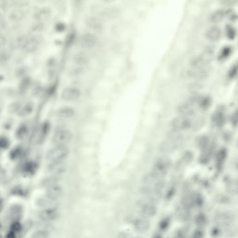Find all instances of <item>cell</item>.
Returning <instances> with one entry per match:
<instances>
[{
  "label": "cell",
  "mask_w": 238,
  "mask_h": 238,
  "mask_svg": "<svg viewBox=\"0 0 238 238\" xmlns=\"http://www.w3.org/2000/svg\"><path fill=\"white\" fill-rule=\"evenodd\" d=\"M70 150L65 145H58L47 153L46 159L49 163L64 162L69 155Z\"/></svg>",
  "instance_id": "obj_1"
},
{
  "label": "cell",
  "mask_w": 238,
  "mask_h": 238,
  "mask_svg": "<svg viewBox=\"0 0 238 238\" xmlns=\"http://www.w3.org/2000/svg\"><path fill=\"white\" fill-rule=\"evenodd\" d=\"M212 102L213 101L211 97L207 95L200 99L199 102V106L203 110H208L211 107Z\"/></svg>",
  "instance_id": "obj_25"
},
{
  "label": "cell",
  "mask_w": 238,
  "mask_h": 238,
  "mask_svg": "<svg viewBox=\"0 0 238 238\" xmlns=\"http://www.w3.org/2000/svg\"><path fill=\"white\" fill-rule=\"evenodd\" d=\"M71 133L66 128H59L54 134L53 141L55 144L65 145L70 142L72 138Z\"/></svg>",
  "instance_id": "obj_5"
},
{
  "label": "cell",
  "mask_w": 238,
  "mask_h": 238,
  "mask_svg": "<svg viewBox=\"0 0 238 238\" xmlns=\"http://www.w3.org/2000/svg\"><path fill=\"white\" fill-rule=\"evenodd\" d=\"M226 156V152L224 149H222L219 151L217 155V160L219 163H221L224 161Z\"/></svg>",
  "instance_id": "obj_39"
},
{
  "label": "cell",
  "mask_w": 238,
  "mask_h": 238,
  "mask_svg": "<svg viewBox=\"0 0 238 238\" xmlns=\"http://www.w3.org/2000/svg\"><path fill=\"white\" fill-rule=\"evenodd\" d=\"M223 230L220 233L225 237H234L238 234V229L233 224L228 225L225 227H222Z\"/></svg>",
  "instance_id": "obj_23"
},
{
  "label": "cell",
  "mask_w": 238,
  "mask_h": 238,
  "mask_svg": "<svg viewBox=\"0 0 238 238\" xmlns=\"http://www.w3.org/2000/svg\"><path fill=\"white\" fill-rule=\"evenodd\" d=\"M170 223V219L169 218H164L159 223V229L162 231H166L168 229Z\"/></svg>",
  "instance_id": "obj_32"
},
{
  "label": "cell",
  "mask_w": 238,
  "mask_h": 238,
  "mask_svg": "<svg viewBox=\"0 0 238 238\" xmlns=\"http://www.w3.org/2000/svg\"><path fill=\"white\" fill-rule=\"evenodd\" d=\"M73 61L78 66H85L89 63V58L86 53L79 52L75 54L74 56Z\"/></svg>",
  "instance_id": "obj_18"
},
{
  "label": "cell",
  "mask_w": 238,
  "mask_h": 238,
  "mask_svg": "<svg viewBox=\"0 0 238 238\" xmlns=\"http://www.w3.org/2000/svg\"><path fill=\"white\" fill-rule=\"evenodd\" d=\"M237 30L231 24L226 25L225 27V34L226 38L230 40H234L237 36Z\"/></svg>",
  "instance_id": "obj_24"
},
{
  "label": "cell",
  "mask_w": 238,
  "mask_h": 238,
  "mask_svg": "<svg viewBox=\"0 0 238 238\" xmlns=\"http://www.w3.org/2000/svg\"><path fill=\"white\" fill-rule=\"evenodd\" d=\"M58 215V211L55 208H48L40 212L39 216L45 221H52L55 219Z\"/></svg>",
  "instance_id": "obj_12"
},
{
  "label": "cell",
  "mask_w": 238,
  "mask_h": 238,
  "mask_svg": "<svg viewBox=\"0 0 238 238\" xmlns=\"http://www.w3.org/2000/svg\"><path fill=\"white\" fill-rule=\"evenodd\" d=\"M36 165L33 163H28L24 167L23 172L26 174L30 175L34 173L36 169Z\"/></svg>",
  "instance_id": "obj_31"
},
{
  "label": "cell",
  "mask_w": 238,
  "mask_h": 238,
  "mask_svg": "<svg viewBox=\"0 0 238 238\" xmlns=\"http://www.w3.org/2000/svg\"><path fill=\"white\" fill-rule=\"evenodd\" d=\"M206 219L204 215L200 214L198 215L195 219V222L199 225H202L206 223Z\"/></svg>",
  "instance_id": "obj_37"
},
{
  "label": "cell",
  "mask_w": 238,
  "mask_h": 238,
  "mask_svg": "<svg viewBox=\"0 0 238 238\" xmlns=\"http://www.w3.org/2000/svg\"><path fill=\"white\" fill-rule=\"evenodd\" d=\"M236 146L237 148L238 149V138L236 142Z\"/></svg>",
  "instance_id": "obj_46"
},
{
  "label": "cell",
  "mask_w": 238,
  "mask_h": 238,
  "mask_svg": "<svg viewBox=\"0 0 238 238\" xmlns=\"http://www.w3.org/2000/svg\"><path fill=\"white\" fill-rule=\"evenodd\" d=\"M230 122L231 125L234 127H236L238 126V109L235 110L230 118Z\"/></svg>",
  "instance_id": "obj_35"
},
{
  "label": "cell",
  "mask_w": 238,
  "mask_h": 238,
  "mask_svg": "<svg viewBox=\"0 0 238 238\" xmlns=\"http://www.w3.org/2000/svg\"><path fill=\"white\" fill-rule=\"evenodd\" d=\"M171 158L167 155H164L156 160L151 171L158 177L164 178L171 167Z\"/></svg>",
  "instance_id": "obj_2"
},
{
  "label": "cell",
  "mask_w": 238,
  "mask_h": 238,
  "mask_svg": "<svg viewBox=\"0 0 238 238\" xmlns=\"http://www.w3.org/2000/svg\"><path fill=\"white\" fill-rule=\"evenodd\" d=\"M235 220V215L230 210L219 211L215 214L213 222L218 227H224L233 224Z\"/></svg>",
  "instance_id": "obj_3"
},
{
  "label": "cell",
  "mask_w": 238,
  "mask_h": 238,
  "mask_svg": "<svg viewBox=\"0 0 238 238\" xmlns=\"http://www.w3.org/2000/svg\"><path fill=\"white\" fill-rule=\"evenodd\" d=\"M225 17V10L218 9L212 13L210 17L211 23L217 24L222 22Z\"/></svg>",
  "instance_id": "obj_22"
},
{
  "label": "cell",
  "mask_w": 238,
  "mask_h": 238,
  "mask_svg": "<svg viewBox=\"0 0 238 238\" xmlns=\"http://www.w3.org/2000/svg\"><path fill=\"white\" fill-rule=\"evenodd\" d=\"M211 121L216 127H221L224 125L226 122V115L223 106H220L214 111L211 116Z\"/></svg>",
  "instance_id": "obj_6"
},
{
  "label": "cell",
  "mask_w": 238,
  "mask_h": 238,
  "mask_svg": "<svg viewBox=\"0 0 238 238\" xmlns=\"http://www.w3.org/2000/svg\"><path fill=\"white\" fill-rule=\"evenodd\" d=\"M72 1L75 6L79 7L83 3L84 0H72Z\"/></svg>",
  "instance_id": "obj_42"
},
{
  "label": "cell",
  "mask_w": 238,
  "mask_h": 238,
  "mask_svg": "<svg viewBox=\"0 0 238 238\" xmlns=\"http://www.w3.org/2000/svg\"><path fill=\"white\" fill-rule=\"evenodd\" d=\"M178 147V143L168 142L161 145L160 150V151L164 154H170L176 151Z\"/></svg>",
  "instance_id": "obj_16"
},
{
  "label": "cell",
  "mask_w": 238,
  "mask_h": 238,
  "mask_svg": "<svg viewBox=\"0 0 238 238\" xmlns=\"http://www.w3.org/2000/svg\"><path fill=\"white\" fill-rule=\"evenodd\" d=\"M157 211L155 204L148 201L142 203L140 206V213L142 217L151 218L156 215Z\"/></svg>",
  "instance_id": "obj_7"
},
{
  "label": "cell",
  "mask_w": 238,
  "mask_h": 238,
  "mask_svg": "<svg viewBox=\"0 0 238 238\" xmlns=\"http://www.w3.org/2000/svg\"><path fill=\"white\" fill-rule=\"evenodd\" d=\"M233 48L231 46L228 45L224 46L220 51L217 56L218 60L220 61L226 60L231 56L233 53Z\"/></svg>",
  "instance_id": "obj_20"
},
{
  "label": "cell",
  "mask_w": 238,
  "mask_h": 238,
  "mask_svg": "<svg viewBox=\"0 0 238 238\" xmlns=\"http://www.w3.org/2000/svg\"><path fill=\"white\" fill-rule=\"evenodd\" d=\"M21 153V149L19 148V147L18 148H15V149L13 150V151L11 152L10 156H11V159H17L20 156V154Z\"/></svg>",
  "instance_id": "obj_40"
},
{
  "label": "cell",
  "mask_w": 238,
  "mask_h": 238,
  "mask_svg": "<svg viewBox=\"0 0 238 238\" xmlns=\"http://www.w3.org/2000/svg\"><path fill=\"white\" fill-rule=\"evenodd\" d=\"M81 91L75 87H66L61 93V98L62 100L68 102H72L78 100L81 96Z\"/></svg>",
  "instance_id": "obj_4"
},
{
  "label": "cell",
  "mask_w": 238,
  "mask_h": 238,
  "mask_svg": "<svg viewBox=\"0 0 238 238\" xmlns=\"http://www.w3.org/2000/svg\"><path fill=\"white\" fill-rule=\"evenodd\" d=\"M225 17H227L231 22H235L238 20V15L233 9H227L225 10Z\"/></svg>",
  "instance_id": "obj_33"
},
{
  "label": "cell",
  "mask_w": 238,
  "mask_h": 238,
  "mask_svg": "<svg viewBox=\"0 0 238 238\" xmlns=\"http://www.w3.org/2000/svg\"><path fill=\"white\" fill-rule=\"evenodd\" d=\"M47 169L48 171L53 175L60 176L65 172L66 165L64 162L49 163Z\"/></svg>",
  "instance_id": "obj_9"
},
{
  "label": "cell",
  "mask_w": 238,
  "mask_h": 238,
  "mask_svg": "<svg viewBox=\"0 0 238 238\" xmlns=\"http://www.w3.org/2000/svg\"><path fill=\"white\" fill-rule=\"evenodd\" d=\"M226 191L232 195L238 194V178H233L226 183Z\"/></svg>",
  "instance_id": "obj_21"
},
{
  "label": "cell",
  "mask_w": 238,
  "mask_h": 238,
  "mask_svg": "<svg viewBox=\"0 0 238 238\" xmlns=\"http://www.w3.org/2000/svg\"><path fill=\"white\" fill-rule=\"evenodd\" d=\"M203 235V233H202V231H201L200 230H199V229H198V230H195V231L194 232L193 234V237H202Z\"/></svg>",
  "instance_id": "obj_41"
},
{
  "label": "cell",
  "mask_w": 238,
  "mask_h": 238,
  "mask_svg": "<svg viewBox=\"0 0 238 238\" xmlns=\"http://www.w3.org/2000/svg\"><path fill=\"white\" fill-rule=\"evenodd\" d=\"M47 188V196L50 199H56L61 195L62 189L57 183L48 186Z\"/></svg>",
  "instance_id": "obj_13"
},
{
  "label": "cell",
  "mask_w": 238,
  "mask_h": 238,
  "mask_svg": "<svg viewBox=\"0 0 238 238\" xmlns=\"http://www.w3.org/2000/svg\"><path fill=\"white\" fill-rule=\"evenodd\" d=\"M174 192H175V190L173 189H171L168 192V194H167V198H168V199H170V198H171L172 196L173 195V194H174Z\"/></svg>",
  "instance_id": "obj_44"
},
{
  "label": "cell",
  "mask_w": 238,
  "mask_h": 238,
  "mask_svg": "<svg viewBox=\"0 0 238 238\" xmlns=\"http://www.w3.org/2000/svg\"><path fill=\"white\" fill-rule=\"evenodd\" d=\"M49 129V126L48 122H44L42 125L39 133V141H43L48 134Z\"/></svg>",
  "instance_id": "obj_30"
},
{
  "label": "cell",
  "mask_w": 238,
  "mask_h": 238,
  "mask_svg": "<svg viewBox=\"0 0 238 238\" xmlns=\"http://www.w3.org/2000/svg\"><path fill=\"white\" fill-rule=\"evenodd\" d=\"M233 165H234L235 169L236 170L238 171V157H236L234 160V162H233Z\"/></svg>",
  "instance_id": "obj_45"
},
{
  "label": "cell",
  "mask_w": 238,
  "mask_h": 238,
  "mask_svg": "<svg viewBox=\"0 0 238 238\" xmlns=\"http://www.w3.org/2000/svg\"><path fill=\"white\" fill-rule=\"evenodd\" d=\"M214 57V53L213 51L210 49H208L204 52L201 56V58L204 63L207 65L213 61Z\"/></svg>",
  "instance_id": "obj_29"
},
{
  "label": "cell",
  "mask_w": 238,
  "mask_h": 238,
  "mask_svg": "<svg viewBox=\"0 0 238 238\" xmlns=\"http://www.w3.org/2000/svg\"><path fill=\"white\" fill-rule=\"evenodd\" d=\"M24 17V13L20 9L13 10L9 15V19L12 22H18Z\"/></svg>",
  "instance_id": "obj_26"
},
{
  "label": "cell",
  "mask_w": 238,
  "mask_h": 238,
  "mask_svg": "<svg viewBox=\"0 0 238 238\" xmlns=\"http://www.w3.org/2000/svg\"><path fill=\"white\" fill-rule=\"evenodd\" d=\"M1 147L2 149H6L8 148L9 145V141L7 137L3 136L1 138Z\"/></svg>",
  "instance_id": "obj_38"
},
{
  "label": "cell",
  "mask_w": 238,
  "mask_h": 238,
  "mask_svg": "<svg viewBox=\"0 0 238 238\" xmlns=\"http://www.w3.org/2000/svg\"><path fill=\"white\" fill-rule=\"evenodd\" d=\"M75 111L73 108L69 106L61 107L57 110L56 116L59 118L69 119L74 116Z\"/></svg>",
  "instance_id": "obj_15"
},
{
  "label": "cell",
  "mask_w": 238,
  "mask_h": 238,
  "mask_svg": "<svg viewBox=\"0 0 238 238\" xmlns=\"http://www.w3.org/2000/svg\"><path fill=\"white\" fill-rule=\"evenodd\" d=\"M148 219L142 217L135 220L134 222V227L135 231L141 234L148 232L151 227L150 222Z\"/></svg>",
  "instance_id": "obj_10"
},
{
  "label": "cell",
  "mask_w": 238,
  "mask_h": 238,
  "mask_svg": "<svg viewBox=\"0 0 238 238\" xmlns=\"http://www.w3.org/2000/svg\"><path fill=\"white\" fill-rule=\"evenodd\" d=\"M222 35L221 28L217 26H214L209 28L207 33L206 36L208 40L212 42H217L220 39Z\"/></svg>",
  "instance_id": "obj_11"
},
{
  "label": "cell",
  "mask_w": 238,
  "mask_h": 238,
  "mask_svg": "<svg viewBox=\"0 0 238 238\" xmlns=\"http://www.w3.org/2000/svg\"><path fill=\"white\" fill-rule=\"evenodd\" d=\"M28 132V128L27 126L25 124H22L17 128L15 135L18 139H22L27 135Z\"/></svg>",
  "instance_id": "obj_28"
},
{
  "label": "cell",
  "mask_w": 238,
  "mask_h": 238,
  "mask_svg": "<svg viewBox=\"0 0 238 238\" xmlns=\"http://www.w3.org/2000/svg\"><path fill=\"white\" fill-rule=\"evenodd\" d=\"M19 46L22 49L28 53L35 51L38 48V41L34 37H23L19 40Z\"/></svg>",
  "instance_id": "obj_8"
},
{
  "label": "cell",
  "mask_w": 238,
  "mask_h": 238,
  "mask_svg": "<svg viewBox=\"0 0 238 238\" xmlns=\"http://www.w3.org/2000/svg\"><path fill=\"white\" fill-rule=\"evenodd\" d=\"M34 109V104L32 101H29L21 105L18 111V116L21 117H26L30 115Z\"/></svg>",
  "instance_id": "obj_14"
},
{
  "label": "cell",
  "mask_w": 238,
  "mask_h": 238,
  "mask_svg": "<svg viewBox=\"0 0 238 238\" xmlns=\"http://www.w3.org/2000/svg\"><path fill=\"white\" fill-rule=\"evenodd\" d=\"M21 105L22 104L20 102H17V101H15V102L11 103L10 105L8 106V112L9 113H12V114H13V113H17V114Z\"/></svg>",
  "instance_id": "obj_34"
},
{
  "label": "cell",
  "mask_w": 238,
  "mask_h": 238,
  "mask_svg": "<svg viewBox=\"0 0 238 238\" xmlns=\"http://www.w3.org/2000/svg\"><path fill=\"white\" fill-rule=\"evenodd\" d=\"M238 75V61L235 62L230 67L227 72V76L228 79L233 80L237 77Z\"/></svg>",
  "instance_id": "obj_27"
},
{
  "label": "cell",
  "mask_w": 238,
  "mask_h": 238,
  "mask_svg": "<svg viewBox=\"0 0 238 238\" xmlns=\"http://www.w3.org/2000/svg\"><path fill=\"white\" fill-rule=\"evenodd\" d=\"M65 26L63 25V24L59 23L56 26V28H57L56 30H58L59 32L63 31L65 29Z\"/></svg>",
  "instance_id": "obj_43"
},
{
  "label": "cell",
  "mask_w": 238,
  "mask_h": 238,
  "mask_svg": "<svg viewBox=\"0 0 238 238\" xmlns=\"http://www.w3.org/2000/svg\"><path fill=\"white\" fill-rule=\"evenodd\" d=\"M96 43L95 36L89 33H86L81 36L80 40V45L81 47L85 49L90 48L94 46Z\"/></svg>",
  "instance_id": "obj_17"
},
{
  "label": "cell",
  "mask_w": 238,
  "mask_h": 238,
  "mask_svg": "<svg viewBox=\"0 0 238 238\" xmlns=\"http://www.w3.org/2000/svg\"><path fill=\"white\" fill-rule=\"evenodd\" d=\"M220 3L224 6L230 7L238 3V0H220Z\"/></svg>",
  "instance_id": "obj_36"
},
{
  "label": "cell",
  "mask_w": 238,
  "mask_h": 238,
  "mask_svg": "<svg viewBox=\"0 0 238 238\" xmlns=\"http://www.w3.org/2000/svg\"><path fill=\"white\" fill-rule=\"evenodd\" d=\"M51 11L49 8H42L37 11L34 15L35 20L38 21H44L49 18Z\"/></svg>",
  "instance_id": "obj_19"
}]
</instances>
